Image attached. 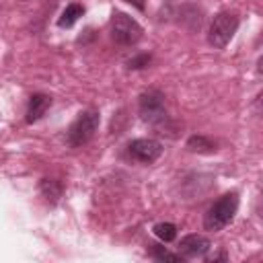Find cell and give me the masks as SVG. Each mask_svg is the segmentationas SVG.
<instances>
[{"label": "cell", "mask_w": 263, "mask_h": 263, "mask_svg": "<svg viewBox=\"0 0 263 263\" xmlns=\"http://www.w3.org/2000/svg\"><path fill=\"white\" fill-rule=\"evenodd\" d=\"M238 210V193H224L222 197H218L203 214V228L210 232H218L224 226H228L234 218Z\"/></svg>", "instance_id": "6da1fadb"}, {"label": "cell", "mask_w": 263, "mask_h": 263, "mask_svg": "<svg viewBox=\"0 0 263 263\" xmlns=\"http://www.w3.org/2000/svg\"><path fill=\"white\" fill-rule=\"evenodd\" d=\"M99 123H101V115L97 109H86L82 111L74 123L68 127L66 132V142L72 146V148H80L84 146L86 142H90V138L95 136V132L99 129Z\"/></svg>", "instance_id": "7a4b0ae2"}, {"label": "cell", "mask_w": 263, "mask_h": 263, "mask_svg": "<svg viewBox=\"0 0 263 263\" xmlns=\"http://www.w3.org/2000/svg\"><path fill=\"white\" fill-rule=\"evenodd\" d=\"M238 29V16L234 12H218L214 16V21L210 23V29H208V43L216 49H222L228 45V41L234 37Z\"/></svg>", "instance_id": "3957f363"}, {"label": "cell", "mask_w": 263, "mask_h": 263, "mask_svg": "<svg viewBox=\"0 0 263 263\" xmlns=\"http://www.w3.org/2000/svg\"><path fill=\"white\" fill-rule=\"evenodd\" d=\"M142 27L136 18L125 12H115L111 18V37L119 45H134L142 39Z\"/></svg>", "instance_id": "277c9868"}, {"label": "cell", "mask_w": 263, "mask_h": 263, "mask_svg": "<svg viewBox=\"0 0 263 263\" xmlns=\"http://www.w3.org/2000/svg\"><path fill=\"white\" fill-rule=\"evenodd\" d=\"M140 115L148 123H162L166 119V109H164V95L158 88H148L140 95L138 99Z\"/></svg>", "instance_id": "5b68a950"}, {"label": "cell", "mask_w": 263, "mask_h": 263, "mask_svg": "<svg viewBox=\"0 0 263 263\" xmlns=\"http://www.w3.org/2000/svg\"><path fill=\"white\" fill-rule=\"evenodd\" d=\"M127 154L138 162L150 164L162 154V144L152 138H138L127 144Z\"/></svg>", "instance_id": "8992f818"}, {"label": "cell", "mask_w": 263, "mask_h": 263, "mask_svg": "<svg viewBox=\"0 0 263 263\" xmlns=\"http://www.w3.org/2000/svg\"><path fill=\"white\" fill-rule=\"evenodd\" d=\"M210 240L201 234H187L181 238L179 242V255H183V259H195V257H203L210 251Z\"/></svg>", "instance_id": "52a82bcc"}, {"label": "cell", "mask_w": 263, "mask_h": 263, "mask_svg": "<svg viewBox=\"0 0 263 263\" xmlns=\"http://www.w3.org/2000/svg\"><path fill=\"white\" fill-rule=\"evenodd\" d=\"M49 107H51V97H47V95H43V92L31 95L29 105H27V123L39 121V119L45 115V111H47Z\"/></svg>", "instance_id": "ba28073f"}, {"label": "cell", "mask_w": 263, "mask_h": 263, "mask_svg": "<svg viewBox=\"0 0 263 263\" xmlns=\"http://www.w3.org/2000/svg\"><path fill=\"white\" fill-rule=\"evenodd\" d=\"M39 191H41V195H43L49 203H55V201L62 197L64 187H62V183L55 181V179H41V183H39Z\"/></svg>", "instance_id": "9c48e42d"}, {"label": "cell", "mask_w": 263, "mask_h": 263, "mask_svg": "<svg viewBox=\"0 0 263 263\" xmlns=\"http://www.w3.org/2000/svg\"><path fill=\"white\" fill-rule=\"evenodd\" d=\"M84 14V8H82V4H78V2H72V4H68L66 8H64V12H62V16L58 18V25L62 27V29H70L80 16Z\"/></svg>", "instance_id": "30bf717a"}, {"label": "cell", "mask_w": 263, "mask_h": 263, "mask_svg": "<svg viewBox=\"0 0 263 263\" xmlns=\"http://www.w3.org/2000/svg\"><path fill=\"white\" fill-rule=\"evenodd\" d=\"M187 150H191V152H214L216 142H212L205 136H191L187 140Z\"/></svg>", "instance_id": "8fae6325"}, {"label": "cell", "mask_w": 263, "mask_h": 263, "mask_svg": "<svg viewBox=\"0 0 263 263\" xmlns=\"http://www.w3.org/2000/svg\"><path fill=\"white\" fill-rule=\"evenodd\" d=\"M148 251H150V255H152L156 261L183 263V255H179V253H171V251H166V249H164V247H160V245H148Z\"/></svg>", "instance_id": "7c38bea8"}, {"label": "cell", "mask_w": 263, "mask_h": 263, "mask_svg": "<svg viewBox=\"0 0 263 263\" xmlns=\"http://www.w3.org/2000/svg\"><path fill=\"white\" fill-rule=\"evenodd\" d=\"M154 234H156L162 242H171V240H175V236H177V226L171 224V222H158V224L154 226Z\"/></svg>", "instance_id": "4fadbf2b"}, {"label": "cell", "mask_w": 263, "mask_h": 263, "mask_svg": "<svg viewBox=\"0 0 263 263\" xmlns=\"http://www.w3.org/2000/svg\"><path fill=\"white\" fill-rule=\"evenodd\" d=\"M150 53H142V55H138V58H132L129 62H127V66L132 68V70H140V68H146L148 64H150Z\"/></svg>", "instance_id": "5bb4252c"}, {"label": "cell", "mask_w": 263, "mask_h": 263, "mask_svg": "<svg viewBox=\"0 0 263 263\" xmlns=\"http://www.w3.org/2000/svg\"><path fill=\"white\" fill-rule=\"evenodd\" d=\"M226 259H228L226 253H218V255H210L205 261H208V263H214V261H226Z\"/></svg>", "instance_id": "9a60e30c"}, {"label": "cell", "mask_w": 263, "mask_h": 263, "mask_svg": "<svg viewBox=\"0 0 263 263\" xmlns=\"http://www.w3.org/2000/svg\"><path fill=\"white\" fill-rule=\"evenodd\" d=\"M23 2H27V0H23Z\"/></svg>", "instance_id": "2e32d148"}]
</instances>
